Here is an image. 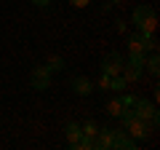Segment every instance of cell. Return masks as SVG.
I'll list each match as a JSON object with an SVG mask.
<instances>
[{
	"label": "cell",
	"instance_id": "6da1fadb",
	"mask_svg": "<svg viewBox=\"0 0 160 150\" xmlns=\"http://www.w3.org/2000/svg\"><path fill=\"white\" fill-rule=\"evenodd\" d=\"M29 83H32V88H38V91H46L48 86H51V70L43 64V67H35L32 75H29Z\"/></svg>",
	"mask_w": 160,
	"mask_h": 150
},
{
	"label": "cell",
	"instance_id": "7a4b0ae2",
	"mask_svg": "<svg viewBox=\"0 0 160 150\" xmlns=\"http://www.w3.org/2000/svg\"><path fill=\"white\" fill-rule=\"evenodd\" d=\"M123 56H120L118 51H109L107 56L102 59V72H107V75H120L123 72Z\"/></svg>",
	"mask_w": 160,
	"mask_h": 150
},
{
	"label": "cell",
	"instance_id": "3957f363",
	"mask_svg": "<svg viewBox=\"0 0 160 150\" xmlns=\"http://www.w3.org/2000/svg\"><path fill=\"white\" fill-rule=\"evenodd\" d=\"M112 147L115 150H133V147H139V139H133L128 131H123V129H115V134H112Z\"/></svg>",
	"mask_w": 160,
	"mask_h": 150
},
{
	"label": "cell",
	"instance_id": "277c9868",
	"mask_svg": "<svg viewBox=\"0 0 160 150\" xmlns=\"http://www.w3.org/2000/svg\"><path fill=\"white\" fill-rule=\"evenodd\" d=\"M133 113H136L139 118H144V121L149 123V118L158 113V107H155V102L152 99H142V97H136V102H133Z\"/></svg>",
	"mask_w": 160,
	"mask_h": 150
},
{
	"label": "cell",
	"instance_id": "5b68a950",
	"mask_svg": "<svg viewBox=\"0 0 160 150\" xmlns=\"http://www.w3.org/2000/svg\"><path fill=\"white\" fill-rule=\"evenodd\" d=\"M112 134H115V129H99L96 131V137H93V147H99V150H109L112 147Z\"/></svg>",
	"mask_w": 160,
	"mask_h": 150
},
{
	"label": "cell",
	"instance_id": "8992f818",
	"mask_svg": "<svg viewBox=\"0 0 160 150\" xmlns=\"http://www.w3.org/2000/svg\"><path fill=\"white\" fill-rule=\"evenodd\" d=\"M72 91L78 94V97H88V94L93 91V83L88 81V78H83V75H78V78H72Z\"/></svg>",
	"mask_w": 160,
	"mask_h": 150
},
{
	"label": "cell",
	"instance_id": "52a82bcc",
	"mask_svg": "<svg viewBox=\"0 0 160 150\" xmlns=\"http://www.w3.org/2000/svg\"><path fill=\"white\" fill-rule=\"evenodd\" d=\"M123 78H126V83H136V81H142V75H144V70L142 67H133V64H123Z\"/></svg>",
	"mask_w": 160,
	"mask_h": 150
},
{
	"label": "cell",
	"instance_id": "ba28073f",
	"mask_svg": "<svg viewBox=\"0 0 160 150\" xmlns=\"http://www.w3.org/2000/svg\"><path fill=\"white\" fill-rule=\"evenodd\" d=\"M80 123H67V126H64V137L69 139V147H75V142H78L80 139Z\"/></svg>",
	"mask_w": 160,
	"mask_h": 150
},
{
	"label": "cell",
	"instance_id": "9c48e42d",
	"mask_svg": "<svg viewBox=\"0 0 160 150\" xmlns=\"http://www.w3.org/2000/svg\"><path fill=\"white\" fill-rule=\"evenodd\" d=\"M128 54H144V43H142V35H131L128 38Z\"/></svg>",
	"mask_w": 160,
	"mask_h": 150
},
{
	"label": "cell",
	"instance_id": "30bf717a",
	"mask_svg": "<svg viewBox=\"0 0 160 150\" xmlns=\"http://www.w3.org/2000/svg\"><path fill=\"white\" fill-rule=\"evenodd\" d=\"M144 67H147V72H149V75H155V78H158V72H160V59H158V51H152V56L144 59Z\"/></svg>",
	"mask_w": 160,
	"mask_h": 150
},
{
	"label": "cell",
	"instance_id": "8fae6325",
	"mask_svg": "<svg viewBox=\"0 0 160 150\" xmlns=\"http://www.w3.org/2000/svg\"><path fill=\"white\" fill-rule=\"evenodd\" d=\"M107 113H109L112 118H120V113H123V102H120V97H118V99H109Z\"/></svg>",
	"mask_w": 160,
	"mask_h": 150
},
{
	"label": "cell",
	"instance_id": "7c38bea8",
	"mask_svg": "<svg viewBox=\"0 0 160 150\" xmlns=\"http://www.w3.org/2000/svg\"><path fill=\"white\" fill-rule=\"evenodd\" d=\"M126 86H128V83H126L123 75H112V78H109V91H123Z\"/></svg>",
	"mask_w": 160,
	"mask_h": 150
},
{
	"label": "cell",
	"instance_id": "4fadbf2b",
	"mask_svg": "<svg viewBox=\"0 0 160 150\" xmlns=\"http://www.w3.org/2000/svg\"><path fill=\"white\" fill-rule=\"evenodd\" d=\"M80 131H83V137H96V131H99V126H96V123H93V121H86V123H83V126H80Z\"/></svg>",
	"mask_w": 160,
	"mask_h": 150
},
{
	"label": "cell",
	"instance_id": "5bb4252c",
	"mask_svg": "<svg viewBox=\"0 0 160 150\" xmlns=\"http://www.w3.org/2000/svg\"><path fill=\"white\" fill-rule=\"evenodd\" d=\"M144 54H128V64H133V67H142L144 70Z\"/></svg>",
	"mask_w": 160,
	"mask_h": 150
},
{
	"label": "cell",
	"instance_id": "9a60e30c",
	"mask_svg": "<svg viewBox=\"0 0 160 150\" xmlns=\"http://www.w3.org/2000/svg\"><path fill=\"white\" fill-rule=\"evenodd\" d=\"M46 67H48V70H64V59H62V56H51Z\"/></svg>",
	"mask_w": 160,
	"mask_h": 150
},
{
	"label": "cell",
	"instance_id": "2e32d148",
	"mask_svg": "<svg viewBox=\"0 0 160 150\" xmlns=\"http://www.w3.org/2000/svg\"><path fill=\"white\" fill-rule=\"evenodd\" d=\"M109 78H112V75L102 72V75H99V81H96V88H102V91H107V88H109Z\"/></svg>",
	"mask_w": 160,
	"mask_h": 150
},
{
	"label": "cell",
	"instance_id": "e0dca14e",
	"mask_svg": "<svg viewBox=\"0 0 160 150\" xmlns=\"http://www.w3.org/2000/svg\"><path fill=\"white\" fill-rule=\"evenodd\" d=\"M120 102H123V107H133L136 97H131V94H123V97H120Z\"/></svg>",
	"mask_w": 160,
	"mask_h": 150
},
{
	"label": "cell",
	"instance_id": "ac0fdd59",
	"mask_svg": "<svg viewBox=\"0 0 160 150\" xmlns=\"http://www.w3.org/2000/svg\"><path fill=\"white\" fill-rule=\"evenodd\" d=\"M69 3H72V6H75V8H86V6H88V3H91V0H69Z\"/></svg>",
	"mask_w": 160,
	"mask_h": 150
},
{
	"label": "cell",
	"instance_id": "d6986e66",
	"mask_svg": "<svg viewBox=\"0 0 160 150\" xmlns=\"http://www.w3.org/2000/svg\"><path fill=\"white\" fill-rule=\"evenodd\" d=\"M32 3H35L38 8H46V6H51V0H32Z\"/></svg>",
	"mask_w": 160,
	"mask_h": 150
},
{
	"label": "cell",
	"instance_id": "ffe728a7",
	"mask_svg": "<svg viewBox=\"0 0 160 150\" xmlns=\"http://www.w3.org/2000/svg\"><path fill=\"white\" fill-rule=\"evenodd\" d=\"M109 3H112V6H115V3H120V0H109Z\"/></svg>",
	"mask_w": 160,
	"mask_h": 150
}]
</instances>
